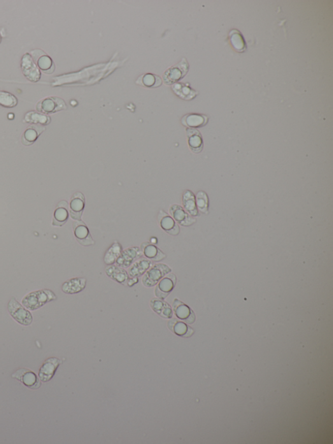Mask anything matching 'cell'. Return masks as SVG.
<instances>
[{"label": "cell", "instance_id": "6da1fadb", "mask_svg": "<svg viewBox=\"0 0 333 444\" xmlns=\"http://www.w3.org/2000/svg\"><path fill=\"white\" fill-rule=\"evenodd\" d=\"M55 299L56 297L51 290H38L27 294L23 299L22 303L28 310L35 311Z\"/></svg>", "mask_w": 333, "mask_h": 444}, {"label": "cell", "instance_id": "7a4b0ae2", "mask_svg": "<svg viewBox=\"0 0 333 444\" xmlns=\"http://www.w3.org/2000/svg\"><path fill=\"white\" fill-rule=\"evenodd\" d=\"M172 269L167 264L159 263L153 265L148 271L146 272L142 278V283L146 287H153L157 285L167 274L171 273Z\"/></svg>", "mask_w": 333, "mask_h": 444}, {"label": "cell", "instance_id": "3957f363", "mask_svg": "<svg viewBox=\"0 0 333 444\" xmlns=\"http://www.w3.org/2000/svg\"><path fill=\"white\" fill-rule=\"evenodd\" d=\"M8 311L11 317L23 326H29L33 322V316L16 299L13 298L8 304Z\"/></svg>", "mask_w": 333, "mask_h": 444}, {"label": "cell", "instance_id": "277c9868", "mask_svg": "<svg viewBox=\"0 0 333 444\" xmlns=\"http://www.w3.org/2000/svg\"><path fill=\"white\" fill-rule=\"evenodd\" d=\"M188 71V63L184 58L180 63L165 71L163 76L165 84L172 85L179 82L187 74Z\"/></svg>", "mask_w": 333, "mask_h": 444}, {"label": "cell", "instance_id": "5b68a950", "mask_svg": "<svg viewBox=\"0 0 333 444\" xmlns=\"http://www.w3.org/2000/svg\"><path fill=\"white\" fill-rule=\"evenodd\" d=\"M11 376L13 378L19 381L29 389L38 390L41 387V381L39 376L34 371L28 369H18Z\"/></svg>", "mask_w": 333, "mask_h": 444}, {"label": "cell", "instance_id": "8992f818", "mask_svg": "<svg viewBox=\"0 0 333 444\" xmlns=\"http://www.w3.org/2000/svg\"><path fill=\"white\" fill-rule=\"evenodd\" d=\"M37 110L43 114H50L67 109L64 100L56 97H50L42 100L37 104Z\"/></svg>", "mask_w": 333, "mask_h": 444}, {"label": "cell", "instance_id": "52a82bcc", "mask_svg": "<svg viewBox=\"0 0 333 444\" xmlns=\"http://www.w3.org/2000/svg\"><path fill=\"white\" fill-rule=\"evenodd\" d=\"M21 69L25 78L30 82H39L41 77L40 70L37 66L29 53H25L21 61Z\"/></svg>", "mask_w": 333, "mask_h": 444}, {"label": "cell", "instance_id": "ba28073f", "mask_svg": "<svg viewBox=\"0 0 333 444\" xmlns=\"http://www.w3.org/2000/svg\"><path fill=\"white\" fill-rule=\"evenodd\" d=\"M177 278L175 274L169 273L160 280L156 286L155 295L158 299L164 300L175 287Z\"/></svg>", "mask_w": 333, "mask_h": 444}, {"label": "cell", "instance_id": "9c48e42d", "mask_svg": "<svg viewBox=\"0 0 333 444\" xmlns=\"http://www.w3.org/2000/svg\"><path fill=\"white\" fill-rule=\"evenodd\" d=\"M62 363V360L55 357L46 359L39 370L38 376L41 382H48L52 380Z\"/></svg>", "mask_w": 333, "mask_h": 444}, {"label": "cell", "instance_id": "30bf717a", "mask_svg": "<svg viewBox=\"0 0 333 444\" xmlns=\"http://www.w3.org/2000/svg\"><path fill=\"white\" fill-rule=\"evenodd\" d=\"M143 256V252L138 247H132L122 251L115 262L116 266L121 268H129L131 265Z\"/></svg>", "mask_w": 333, "mask_h": 444}, {"label": "cell", "instance_id": "8fae6325", "mask_svg": "<svg viewBox=\"0 0 333 444\" xmlns=\"http://www.w3.org/2000/svg\"><path fill=\"white\" fill-rule=\"evenodd\" d=\"M31 56L35 63L44 73L50 74L55 71V65L53 60L44 51L35 50L31 52Z\"/></svg>", "mask_w": 333, "mask_h": 444}, {"label": "cell", "instance_id": "7c38bea8", "mask_svg": "<svg viewBox=\"0 0 333 444\" xmlns=\"http://www.w3.org/2000/svg\"><path fill=\"white\" fill-rule=\"evenodd\" d=\"M73 231L77 241L83 246H89L95 245L87 225L82 221H76L73 224Z\"/></svg>", "mask_w": 333, "mask_h": 444}, {"label": "cell", "instance_id": "4fadbf2b", "mask_svg": "<svg viewBox=\"0 0 333 444\" xmlns=\"http://www.w3.org/2000/svg\"><path fill=\"white\" fill-rule=\"evenodd\" d=\"M173 311L177 318L188 324H193L195 321V315L190 307L186 305L178 299H174L173 303Z\"/></svg>", "mask_w": 333, "mask_h": 444}, {"label": "cell", "instance_id": "5bb4252c", "mask_svg": "<svg viewBox=\"0 0 333 444\" xmlns=\"http://www.w3.org/2000/svg\"><path fill=\"white\" fill-rule=\"evenodd\" d=\"M85 199L82 193L76 192L70 202V215L73 220L80 221L84 210Z\"/></svg>", "mask_w": 333, "mask_h": 444}, {"label": "cell", "instance_id": "9a60e30c", "mask_svg": "<svg viewBox=\"0 0 333 444\" xmlns=\"http://www.w3.org/2000/svg\"><path fill=\"white\" fill-rule=\"evenodd\" d=\"M170 215L176 222L183 226H190L196 222V220L186 212L185 209L178 204H173L169 209Z\"/></svg>", "mask_w": 333, "mask_h": 444}, {"label": "cell", "instance_id": "2e32d148", "mask_svg": "<svg viewBox=\"0 0 333 444\" xmlns=\"http://www.w3.org/2000/svg\"><path fill=\"white\" fill-rule=\"evenodd\" d=\"M158 221L160 227L167 233L176 236L180 232V227L178 225L176 224L173 218L165 211L163 210L160 211L158 216Z\"/></svg>", "mask_w": 333, "mask_h": 444}, {"label": "cell", "instance_id": "e0dca14e", "mask_svg": "<svg viewBox=\"0 0 333 444\" xmlns=\"http://www.w3.org/2000/svg\"><path fill=\"white\" fill-rule=\"evenodd\" d=\"M141 250L144 256L151 261L159 262L167 257L159 248L148 242H145L142 244Z\"/></svg>", "mask_w": 333, "mask_h": 444}, {"label": "cell", "instance_id": "ac0fdd59", "mask_svg": "<svg viewBox=\"0 0 333 444\" xmlns=\"http://www.w3.org/2000/svg\"><path fill=\"white\" fill-rule=\"evenodd\" d=\"M153 265V261H150V260L146 259V258H142V259L140 258L134 262L128 270L129 277H141L150 269Z\"/></svg>", "mask_w": 333, "mask_h": 444}, {"label": "cell", "instance_id": "d6986e66", "mask_svg": "<svg viewBox=\"0 0 333 444\" xmlns=\"http://www.w3.org/2000/svg\"><path fill=\"white\" fill-rule=\"evenodd\" d=\"M106 273L109 278L120 284L127 286V281L129 276L125 269L121 268L116 265H108L106 269Z\"/></svg>", "mask_w": 333, "mask_h": 444}, {"label": "cell", "instance_id": "ffe728a7", "mask_svg": "<svg viewBox=\"0 0 333 444\" xmlns=\"http://www.w3.org/2000/svg\"><path fill=\"white\" fill-rule=\"evenodd\" d=\"M150 306L152 310L160 317L166 318V319H169V318L173 317V313L171 307L164 300L153 299L150 301Z\"/></svg>", "mask_w": 333, "mask_h": 444}, {"label": "cell", "instance_id": "44dd1931", "mask_svg": "<svg viewBox=\"0 0 333 444\" xmlns=\"http://www.w3.org/2000/svg\"><path fill=\"white\" fill-rule=\"evenodd\" d=\"M44 131H45V127L43 125L32 124L27 127L23 134L22 137L23 145L25 146L32 145Z\"/></svg>", "mask_w": 333, "mask_h": 444}, {"label": "cell", "instance_id": "7402d4cb", "mask_svg": "<svg viewBox=\"0 0 333 444\" xmlns=\"http://www.w3.org/2000/svg\"><path fill=\"white\" fill-rule=\"evenodd\" d=\"M167 327L171 331L177 336L183 338H190L194 334V330L192 328L188 327L186 323L173 318L167 322Z\"/></svg>", "mask_w": 333, "mask_h": 444}, {"label": "cell", "instance_id": "603a6c76", "mask_svg": "<svg viewBox=\"0 0 333 444\" xmlns=\"http://www.w3.org/2000/svg\"><path fill=\"white\" fill-rule=\"evenodd\" d=\"M69 204L67 201H62L57 204L53 215L52 224L54 226H63L69 219Z\"/></svg>", "mask_w": 333, "mask_h": 444}, {"label": "cell", "instance_id": "cb8c5ba5", "mask_svg": "<svg viewBox=\"0 0 333 444\" xmlns=\"http://www.w3.org/2000/svg\"><path fill=\"white\" fill-rule=\"evenodd\" d=\"M188 138V144L190 150L195 153H201L203 148V141L199 131L188 128L186 130Z\"/></svg>", "mask_w": 333, "mask_h": 444}, {"label": "cell", "instance_id": "d4e9b609", "mask_svg": "<svg viewBox=\"0 0 333 444\" xmlns=\"http://www.w3.org/2000/svg\"><path fill=\"white\" fill-rule=\"evenodd\" d=\"M87 280L85 278H78L67 281L63 285L62 289L65 293L75 294L85 289Z\"/></svg>", "mask_w": 333, "mask_h": 444}, {"label": "cell", "instance_id": "484cf974", "mask_svg": "<svg viewBox=\"0 0 333 444\" xmlns=\"http://www.w3.org/2000/svg\"><path fill=\"white\" fill-rule=\"evenodd\" d=\"M208 122V117L203 115L192 114L186 115L181 120V123L185 126L195 129L204 126Z\"/></svg>", "mask_w": 333, "mask_h": 444}, {"label": "cell", "instance_id": "4316f807", "mask_svg": "<svg viewBox=\"0 0 333 444\" xmlns=\"http://www.w3.org/2000/svg\"><path fill=\"white\" fill-rule=\"evenodd\" d=\"M183 202L184 208H185L186 212L189 215L192 216H199L196 201H195V197L192 192L190 191V190H186L184 192Z\"/></svg>", "mask_w": 333, "mask_h": 444}, {"label": "cell", "instance_id": "83f0119b", "mask_svg": "<svg viewBox=\"0 0 333 444\" xmlns=\"http://www.w3.org/2000/svg\"><path fill=\"white\" fill-rule=\"evenodd\" d=\"M173 90L177 96L185 100L194 99L198 94L197 92L183 83H177L173 86Z\"/></svg>", "mask_w": 333, "mask_h": 444}, {"label": "cell", "instance_id": "f1b7e54d", "mask_svg": "<svg viewBox=\"0 0 333 444\" xmlns=\"http://www.w3.org/2000/svg\"><path fill=\"white\" fill-rule=\"evenodd\" d=\"M25 122L34 125H47L50 123V117L43 113L29 111L25 115Z\"/></svg>", "mask_w": 333, "mask_h": 444}, {"label": "cell", "instance_id": "f546056e", "mask_svg": "<svg viewBox=\"0 0 333 444\" xmlns=\"http://www.w3.org/2000/svg\"><path fill=\"white\" fill-rule=\"evenodd\" d=\"M122 247L119 243H115L113 244L107 251L106 254L104 255V261L107 265H111L115 263L116 259L120 256L121 252H122Z\"/></svg>", "mask_w": 333, "mask_h": 444}, {"label": "cell", "instance_id": "4dcf8cb0", "mask_svg": "<svg viewBox=\"0 0 333 444\" xmlns=\"http://www.w3.org/2000/svg\"><path fill=\"white\" fill-rule=\"evenodd\" d=\"M137 83L144 87L155 88L162 85V81L159 76L153 74H146L141 76L137 81Z\"/></svg>", "mask_w": 333, "mask_h": 444}, {"label": "cell", "instance_id": "1f68e13d", "mask_svg": "<svg viewBox=\"0 0 333 444\" xmlns=\"http://www.w3.org/2000/svg\"><path fill=\"white\" fill-rule=\"evenodd\" d=\"M229 36L232 45L237 52H243L246 50V42L240 32L236 29H232Z\"/></svg>", "mask_w": 333, "mask_h": 444}, {"label": "cell", "instance_id": "d6a6232c", "mask_svg": "<svg viewBox=\"0 0 333 444\" xmlns=\"http://www.w3.org/2000/svg\"><path fill=\"white\" fill-rule=\"evenodd\" d=\"M18 104V100L13 95L7 92L0 91V106L5 108H14Z\"/></svg>", "mask_w": 333, "mask_h": 444}, {"label": "cell", "instance_id": "836d02e7", "mask_svg": "<svg viewBox=\"0 0 333 444\" xmlns=\"http://www.w3.org/2000/svg\"><path fill=\"white\" fill-rule=\"evenodd\" d=\"M195 201L197 209L202 213H208V198L206 193L202 191L198 192Z\"/></svg>", "mask_w": 333, "mask_h": 444}, {"label": "cell", "instance_id": "e575fe53", "mask_svg": "<svg viewBox=\"0 0 333 444\" xmlns=\"http://www.w3.org/2000/svg\"><path fill=\"white\" fill-rule=\"evenodd\" d=\"M139 282V278L134 277L130 278L129 277V280L127 281V286L129 287H132L133 285L136 284L137 283Z\"/></svg>", "mask_w": 333, "mask_h": 444}, {"label": "cell", "instance_id": "d590c367", "mask_svg": "<svg viewBox=\"0 0 333 444\" xmlns=\"http://www.w3.org/2000/svg\"><path fill=\"white\" fill-rule=\"evenodd\" d=\"M0 41H1V37H0Z\"/></svg>", "mask_w": 333, "mask_h": 444}]
</instances>
